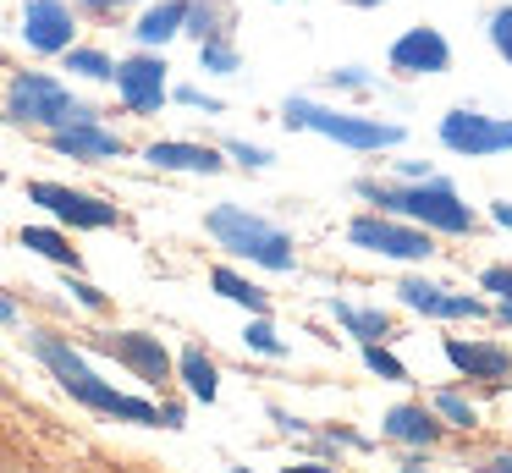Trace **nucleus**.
<instances>
[{"mask_svg": "<svg viewBox=\"0 0 512 473\" xmlns=\"http://www.w3.org/2000/svg\"><path fill=\"white\" fill-rule=\"evenodd\" d=\"M325 83H331V88H369V72H364V66H342V72H331Z\"/></svg>", "mask_w": 512, "mask_h": 473, "instance_id": "72a5a7b5", "label": "nucleus"}, {"mask_svg": "<svg viewBox=\"0 0 512 473\" xmlns=\"http://www.w3.org/2000/svg\"><path fill=\"white\" fill-rule=\"evenodd\" d=\"M226 473H248V468H226Z\"/></svg>", "mask_w": 512, "mask_h": 473, "instance_id": "79ce46f5", "label": "nucleus"}, {"mask_svg": "<svg viewBox=\"0 0 512 473\" xmlns=\"http://www.w3.org/2000/svg\"><path fill=\"white\" fill-rule=\"evenodd\" d=\"M386 61H391V72H402V77H441V72H452V44H446L441 28L419 22V28H408L391 44Z\"/></svg>", "mask_w": 512, "mask_h": 473, "instance_id": "f8f14e48", "label": "nucleus"}, {"mask_svg": "<svg viewBox=\"0 0 512 473\" xmlns=\"http://www.w3.org/2000/svg\"><path fill=\"white\" fill-rule=\"evenodd\" d=\"M490 50L512 66V6H496L490 11Z\"/></svg>", "mask_w": 512, "mask_h": 473, "instance_id": "c756f323", "label": "nucleus"}, {"mask_svg": "<svg viewBox=\"0 0 512 473\" xmlns=\"http://www.w3.org/2000/svg\"><path fill=\"white\" fill-rule=\"evenodd\" d=\"M358 198L380 204V215L413 220L424 231H452V237H468L479 226V215L457 198V187L446 176H424V182H358Z\"/></svg>", "mask_w": 512, "mask_h": 473, "instance_id": "f03ea898", "label": "nucleus"}, {"mask_svg": "<svg viewBox=\"0 0 512 473\" xmlns=\"http://www.w3.org/2000/svg\"><path fill=\"white\" fill-rule=\"evenodd\" d=\"M226 154H232V160H243L248 171H265V165H270V149H259V143H243V138L226 143Z\"/></svg>", "mask_w": 512, "mask_h": 473, "instance_id": "473e14b6", "label": "nucleus"}, {"mask_svg": "<svg viewBox=\"0 0 512 473\" xmlns=\"http://www.w3.org/2000/svg\"><path fill=\"white\" fill-rule=\"evenodd\" d=\"M347 242L380 253V259H402V264H419L435 253L430 231L413 226V220H397V215H358L353 226H347Z\"/></svg>", "mask_w": 512, "mask_h": 473, "instance_id": "423d86ee", "label": "nucleus"}, {"mask_svg": "<svg viewBox=\"0 0 512 473\" xmlns=\"http://www.w3.org/2000/svg\"><path fill=\"white\" fill-rule=\"evenodd\" d=\"M243 341H248L254 352H265V358H287V341H281L276 330H270V319H265V314H254V319H248Z\"/></svg>", "mask_w": 512, "mask_h": 473, "instance_id": "bb28decb", "label": "nucleus"}, {"mask_svg": "<svg viewBox=\"0 0 512 473\" xmlns=\"http://www.w3.org/2000/svg\"><path fill=\"white\" fill-rule=\"evenodd\" d=\"M485 468H490V473H512V451H496V457H490Z\"/></svg>", "mask_w": 512, "mask_h": 473, "instance_id": "e433bc0d", "label": "nucleus"}, {"mask_svg": "<svg viewBox=\"0 0 512 473\" xmlns=\"http://www.w3.org/2000/svg\"><path fill=\"white\" fill-rule=\"evenodd\" d=\"M232 22H237V6H232V0H188L182 33H188L193 44H204V39H221V33H232Z\"/></svg>", "mask_w": 512, "mask_h": 473, "instance_id": "6ab92c4d", "label": "nucleus"}, {"mask_svg": "<svg viewBox=\"0 0 512 473\" xmlns=\"http://www.w3.org/2000/svg\"><path fill=\"white\" fill-rule=\"evenodd\" d=\"M380 429H386L391 440H402V446H435V440H441V424H435V413L424 402H397L380 418Z\"/></svg>", "mask_w": 512, "mask_h": 473, "instance_id": "f3484780", "label": "nucleus"}, {"mask_svg": "<svg viewBox=\"0 0 512 473\" xmlns=\"http://www.w3.org/2000/svg\"><path fill=\"white\" fill-rule=\"evenodd\" d=\"M204 231H210L215 242H221L232 259H248L259 264V270H276L287 275L292 264H298V253H292V237L276 226V220L254 215V209L243 204H215L210 215H204Z\"/></svg>", "mask_w": 512, "mask_h": 473, "instance_id": "7ed1b4c3", "label": "nucleus"}, {"mask_svg": "<svg viewBox=\"0 0 512 473\" xmlns=\"http://www.w3.org/2000/svg\"><path fill=\"white\" fill-rule=\"evenodd\" d=\"M28 347H34V358L61 380V391H67L72 402L94 407V413H105V418H122V424H166V407H155L149 396L116 391L111 380H100L94 363L83 358L67 336H56V330H28Z\"/></svg>", "mask_w": 512, "mask_h": 473, "instance_id": "f257e3e1", "label": "nucleus"}, {"mask_svg": "<svg viewBox=\"0 0 512 473\" xmlns=\"http://www.w3.org/2000/svg\"><path fill=\"white\" fill-rule=\"evenodd\" d=\"M446 363L468 380H507L512 374V347L501 341H463V336H446Z\"/></svg>", "mask_w": 512, "mask_h": 473, "instance_id": "2eb2a0df", "label": "nucleus"}, {"mask_svg": "<svg viewBox=\"0 0 512 473\" xmlns=\"http://www.w3.org/2000/svg\"><path fill=\"white\" fill-rule=\"evenodd\" d=\"M149 165H160V171H193V176H215L226 171L221 149H210V143H182V138H160L144 149Z\"/></svg>", "mask_w": 512, "mask_h": 473, "instance_id": "dca6fc26", "label": "nucleus"}, {"mask_svg": "<svg viewBox=\"0 0 512 473\" xmlns=\"http://www.w3.org/2000/svg\"><path fill=\"white\" fill-rule=\"evenodd\" d=\"M281 473H336V468H325V462H292V468H281Z\"/></svg>", "mask_w": 512, "mask_h": 473, "instance_id": "58836bf2", "label": "nucleus"}, {"mask_svg": "<svg viewBox=\"0 0 512 473\" xmlns=\"http://www.w3.org/2000/svg\"><path fill=\"white\" fill-rule=\"evenodd\" d=\"M199 66H204V72H215V77L243 72V55H237L232 33H221V39H204V44H199Z\"/></svg>", "mask_w": 512, "mask_h": 473, "instance_id": "393cba45", "label": "nucleus"}, {"mask_svg": "<svg viewBox=\"0 0 512 473\" xmlns=\"http://www.w3.org/2000/svg\"><path fill=\"white\" fill-rule=\"evenodd\" d=\"M28 198H34L39 209H50V215L72 231L122 226V209L116 204H105V198H94V193H78V187H67V182H28Z\"/></svg>", "mask_w": 512, "mask_h": 473, "instance_id": "6e6552de", "label": "nucleus"}, {"mask_svg": "<svg viewBox=\"0 0 512 473\" xmlns=\"http://www.w3.org/2000/svg\"><path fill=\"white\" fill-rule=\"evenodd\" d=\"M166 55L155 50H138L127 55V61H116V94H122V105L133 110V116H155L160 105H166Z\"/></svg>", "mask_w": 512, "mask_h": 473, "instance_id": "9d476101", "label": "nucleus"}, {"mask_svg": "<svg viewBox=\"0 0 512 473\" xmlns=\"http://www.w3.org/2000/svg\"><path fill=\"white\" fill-rule=\"evenodd\" d=\"M479 286H485V292H496V303H501V319L512 325V270H507V264H490V270L479 275Z\"/></svg>", "mask_w": 512, "mask_h": 473, "instance_id": "c85d7f7f", "label": "nucleus"}, {"mask_svg": "<svg viewBox=\"0 0 512 473\" xmlns=\"http://www.w3.org/2000/svg\"><path fill=\"white\" fill-rule=\"evenodd\" d=\"M23 44L34 55H61L78 44V11L67 0H23Z\"/></svg>", "mask_w": 512, "mask_h": 473, "instance_id": "9b49d317", "label": "nucleus"}, {"mask_svg": "<svg viewBox=\"0 0 512 473\" xmlns=\"http://www.w3.org/2000/svg\"><path fill=\"white\" fill-rule=\"evenodd\" d=\"M0 116L17 121V127H67V121L94 116L89 105L72 99V88L50 72H17L6 83V99H0Z\"/></svg>", "mask_w": 512, "mask_h": 473, "instance_id": "39448f33", "label": "nucleus"}, {"mask_svg": "<svg viewBox=\"0 0 512 473\" xmlns=\"http://www.w3.org/2000/svg\"><path fill=\"white\" fill-rule=\"evenodd\" d=\"M166 99H177V105H193V110H210V116H221V99L215 94H204V88H193V83H182V88H166Z\"/></svg>", "mask_w": 512, "mask_h": 473, "instance_id": "2f4dec72", "label": "nucleus"}, {"mask_svg": "<svg viewBox=\"0 0 512 473\" xmlns=\"http://www.w3.org/2000/svg\"><path fill=\"white\" fill-rule=\"evenodd\" d=\"M182 17H188V0H155V6L133 22L138 50H160V44H171L182 33Z\"/></svg>", "mask_w": 512, "mask_h": 473, "instance_id": "a211bd4d", "label": "nucleus"}, {"mask_svg": "<svg viewBox=\"0 0 512 473\" xmlns=\"http://www.w3.org/2000/svg\"><path fill=\"white\" fill-rule=\"evenodd\" d=\"M67 292H72V297H78V303H83V308H94V314H105V308H111V297H105V292H100V286H89V281H83V275H78V270H67Z\"/></svg>", "mask_w": 512, "mask_h": 473, "instance_id": "7c9ffc66", "label": "nucleus"}, {"mask_svg": "<svg viewBox=\"0 0 512 473\" xmlns=\"http://www.w3.org/2000/svg\"><path fill=\"white\" fill-rule=\"evenodd\" d=\"M0 325H17V303L6 292H0Z\"/></svg>", "mask_w": 512, "mask_h": 473, "instance_id": "4c0bfd02", "label": "nucleus"}, {"mask_svg": "<svg viewBox=\"0 0 512 473\" xmlns=\"http://www.w3.org/2000/svg\"><path fill=\"white\" fill-rule=\"evenodd\" d=\"M364 363L380 374V380H391V385H402V380H408V369H402V358H391V352L380 347V341H364Z\"/></svg>", "mask_w": 512, "mask_h": 473, "instance_id": "cd10ccee", "label": "nucleus"}, {"mask_svg": "<svg viewBox=\"0 0 512 473\" xmlns=\"http://www.w3.org/2000/svg\"><path fill=\"white\" fill-rule=\"evenodd\" d=\"M347 6H358V11H369V6H386V0H347Z\"/></svg>", "mask_w": 512, "mask_h": 473, "instance_id": "ea45409f", "label": "nucleus"}, {"mask_svg": "<svg viewBox=\"0 0 512 473\" xmlns=\"http://www.w3.org/2000/svg\"><path fill=\"white\" fill-rule=\"evenodd\" d=\"M0 182H6V171H0Z\"/></svg>", "mask_w": 512, "mask_h": 473, "instance_id": "37998d69", "label": "nucleus"}, {"mask_svg": "<svg viewBox=\"0 0 512 473\" xmlns=\"http://www.w3.org/2000/svg\"><path fill=\"white\" fill-rule=\"evenodd\" d=\"M435 413H441L446 424H457V429H479V407L468 402V396H457V391H435Z\"/></svg>", "mask_w": 512, "mask_h": 473, "instance_id": "a878e982", "label": "nucleus"}, {"mask_svg": "<svg viewBox=\"0 0 512 473\" xmlns=\"http://www.w3.org/2000/svg\"><path fill=\"white\" fill-rule=\"evenodd\" d=\"M331 314L342 319V325L353 330L358 341H386V336H391V319L380 314V308H353V303H342V297H336Z\"/></svg>", "mask_w": 512, "mask_h": 473, "instance_id": "b1692460", "label": "nucleus"}, {"mask_svg": "<svg viewBox=\"0 0 512 473\" xmlns=\"http://www.w3.org/2000/svg\"><path fill=\"white\" fill-rule=\"evenodd\" d=\"M83 11H94V17H116V11H127V6H138V0H78Z\"/></svg>", "mask_w": 512, "mask_h": 473, "instance_id": "f704fd0d", "label": "nucleus"}, {"mask_svg": "<svg viewBox=\"0 0 512 473\" xmlns=\"http://www.w3.org/2000/svg\"><path fill=\"white\" fill-rule=\"evenodd\" d=\"M397 473H430V468H397Z\"/></svg>", "mask_w": 512, "mask_h": 473, "instance_id": "a19ab883", "label": "nucleus"}, {"mask_svg": "<svg viewBox=\"0 0 512 473\" xmlns=\"http://www.w3.org/2000/svg\"><path fill=\"white\" fill-rule=\"evenodd\" d=\"M61 66H67L72 77H83V83H111V77H116V61L105 50H89V44L61 50Z\"/></svg>", "mask_w": 512, "mask_h": 473, "instance_id": "5701e85b", "label": "nucleus"}, {"mask_svg": "<svg viewBox=\"0 0 512 473\" xmlns=\"http://www.w3.org/2000/svg\"><path fill=\"white\" fill-rule=\"evenodd\" d=\"M210 286L226 297V303L248 308V314H270V292H265V286H254V281H243L232 264H215V270H210Z\"/></svg>", "mask_w": 512, "mask_h": 473, "instance_id": "4be33fe9", "label": "nucleus"}, {"mask_svg": "<svg viewBox=\"0 0 512 473\" xmlns=\"http://www.w3.org/2000/svg\"><path fill=\"white\" fill-rule=\"evenodd\" d=\"M397 297H402L408 308H419V314H430V319H485V314H490V303H485V297L446 292V286L419 281V275H408V281L397 286Z\"/></svg>", "mask_w": 512, "mask_h": 473, "instance_id": "4468645a", "label": "nucleus"}, {"mask_svg": "<svg viewBox=\"0 0 512 473\" xmlns=\"http://www.w3.org/2000/svg\"><path fill=\"white\" fill-rule=\"evenodd\" d=\"M490 220H496V226H507V231H512V204H507V198H501V204H490Z\"/></svg>", "mask_w": 512, "mask_h": 473, "instance_id": "c9c22d12", "label": "nucleus"}, {"mask_svg": "<svg viewBox=\"0 0 512 473\" xmlns=\"http://www.w3.org/2000/svg\"><path fill=\"white\" fill-rule=\"evenodd\" d=\"M50 149L67 154V160H122L127 138L100 127V116H83V121H67V127H50Z\"/></svg>", "mask_w": 512, "mask_h": 473, "instance_id": "ddd939ff", "label": "nucleus"}, {"mask_svg": "<svg viewBox=\"0 0 512 473\" xmlns=\"http://www.w3.org/2000/svg\"><path fill=\"white\" fill-rule=\"evenodd\" d=\"M177 374H182V385H188V396H193V402H204V407H210L215 396H221V374H215V363H210V352H204V347H182Z\"/></svg>", "mask_w": 512, "mask_h": 473, "instance_id": "412c9836", "label": "nucleus"}, {"mask_svg": "<svg viewBox=\"0 0 512 473\" xmlns=\"http://www.w3.org/2000/svg\"><path fill=\"white\" fill-rule=\"evenodd\" d=\"M17 242L34 248L39 259L61 264V270H83V253L72 248V237H67V231H56V226H23V231H17Z\"/></svg>", "mask_w": 512, "mask_h": 473, "instance_id": "aec40b11", "label": "nucleus"}, {"mask_svg": "<svg viewBox=\"0 0 512 473\" xmlns=\"http://www.w3.org/2000/svg\"><path fill=\"white\" fill-rule=\"evenodd\" d=\"M100 352L116 358L133 380H144V385H166L171 380V352H166V341L149 336V330H105Z\"/></svg>", "mask_w": 512, "mask_h": 473, "instance_id": "1a4fd4ad", "label": "nucleus"}, {"mask_svg": "<svg viewBox=\"0 0 512 473\" xmlns=\"http://www.w3.org/2000/svg\"><path fill=\"white\" fill-rule=\"evenodd\" d=\"M281 121H287L292 132H320V138L331 143H347V149H397L408 132L397 127V121H380V116H353V110H331L320 105V99L309 94H292L287 105H281Z\"/></svg>", "mask_w": 512, "mask_h": 473, "instance_id": "20e7f679", "label": "nucleus"}, {"mask_svg": "<svg viewBox=\"0 0 512 473\" xmlns=\"http://www.w3.org/2000/svg\"><path fill=\"white\" fill-rule=\"evenodd\" d=\"M441 143L452 154H468V160H485V154L512 149V116H485V110H446L441 116Z\"/></svg>", "mask_w": 512, "mask_h": 473, "instance_id": "0eeeda50", "label": "nucleus"}]
</instances>
